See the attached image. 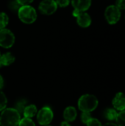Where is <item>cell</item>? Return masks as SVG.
<instances>
[{
    "instance_id": "cell-1",
    "label": "cell",
    "mask_w": 125,
    "mask_h": 126,
    "mask_svg": "<svg viewBox=\"0 0 125 126\" xmlns=\"http://www.w3.org/2000/svg\"><path fill=\"white\" fill-rule=\"evenodd\" d=\"M20 120L21 115L15 109H5L0 115L1 126H18Z\"/></svg>"
},
{
    "instance_id": "cell-2",
    "label": "cell",
    "mask_w": 125,
    "mask_h": 126,
    "mask_svg": "<svg viewBox=\"0 0 125 126\" xmlns=\"http://www.w3.org/2000/svg\"><path fill=\"white\" fill-rule=\"evenodd\" d=\"M99 104V100L93 94H86L81 96L78 100V108L83 112L91 113L94 111Z\"/></svg>"
},
{
    "instance_id": "cell-3",
    "label": "cell",
    "mask_w": 125,
    "mask_h": 126,
    "mask_svg": "<svg viewBox=\"0 0 125 126\" xmlns=\"http://www.w3.org/2000/svg\"><path fill=\"white\" fill-rule=\"evenodd\" d=\"M17 13L20 21L26 24H31L37 19V12L30 4L21 6Z\"/></svg>"
},
{
    "instance_id": "cell-4",
    "label": "cell",
    "mask_w": 125,
    "mask_h": 126,
    "mask_svg": "<svg viewBox=\"0 0 125 126\" xmlns=\"http://www.w3.org/2000/svg\"><path fill=\"white\" fill-rule=\"evenodd\" d=\"M15 41V35L11 30L7 28L0 30V47L9 49L13 46Z\"/></svg>"
},
{
    "instance_id": "cell-5",
    "label": "cell",
    "mask_w": 125,
    "mask_h": 126,
    "mask_svg": "<svg viewBox=\"0 0 125 126\" xmlns=\"http://www.w3.org/2000/svg\"><path fill=\"white\" fill-rule=\"evenodd\" d=\"M105 17L109 24H116L120 20L121 10L116 5H110L105 9Z\"/></svg>"
},
{
    "instance_id": "cell-6",
    "label": "cell",
    "mask_w": 125,
    "mask_h": 126,
    "mask_svg": "<svg viewBox=\"0 0 125 126\" xmlns=\"http://www.w3.org/2000/svg\"><path fill=\"white\" fill-rule=\"evenodd\" d=\"M53 111L49 107L42 108L37 114V120L41 126L49 125L53 119Z\"/></svg>"
},
{
    "instance_id": "cell-7",
    "label": "cell",
    "mask_w": 125,
    "mask_h": 126,
    "mask_svg": "<svg viewBox=\"0 0 125 126\" xmlns=\"http://www.w3.org/2000/svg\"><path fill=\"white\" fill-rule=\"evenodd\" d=\"M57 7L55 0H42L38 5L39 11L42 14L47 16L55 13L57 10Z\"/></svg>"
},
{
    "instance_id": "cell-8",
    "label": "cell",
    "mask_w": 125,
    "mask_h": 126,
    "mask_svg": "<svg viewBox=\"0 0 125 126\" xmlns=\"http://www.w3.org/2000/svg\"><path fill=\"white\" fill-rule=\"evenodd\" d=\"M112 104L113 109L122 111L125 110V94L122 92H118L113 99Z\"/></svg>"
},
{
    "instance_id": "cell-9",
    "label": "cell",
    "mask_w": 125,
    "mask_h": 126,
    "mask_svg": "<svg viewBox=\"0 0 125 126\" xmlns=\"http://www.w3.org/2000/svg\"><path fill=\"white\" fill-rule=\"evenodd\" d=\"M71 5L74 10L85 12L91 5V0H71Z\"/></svg>"
},
{
    "instance_id": "cell-10",
    "label": "cell",
    "mask_w": 125,
    "mask_h": 126,
    "mask_svg": "<svg viewBox=\"0 0 125 126\" xmlns=\"http://www.w3.org/2000/svg\"><path fill=\"white\" fill-rule=\"evenodd\" d=\"M77 24L83 28L88 27L91 24V18L86 12H80L76 17Z\"/></svg>"
},
{
    "instance_id": "cell-11",
    "label": "cell",
    "mask_w": 125,
    "mask_h": 126,
    "mask_svg": "<svg viewBox=\"0 0 125 126\" xmlns=\"http://www.w3.org/2000/svg\"><path fill=\"white\" fill-rule=\"evenodd\" d=\"M77 110L73 106L67 107L63 111V117L66 122H73L77 117Z\"/></svg>"
},
{
    "instance_id": "cell-12",
    "label": "cell",
    "mask_w": 125,
    "mask_h": 126,
    "mask_svg": "<svg viewBox=\"0 0 125 126\" xmlns=\"http://www.w3.org/2000/svg\"><path fill=\"white\" fill-rule=\"evenodd\" d=\"M15 56L11 52H6L1 55L0 57V67L4 66H9L15 61Z\"/></svg>"
},
{
    "instance_id": "cell-13",
    "label": "cell",
    "mask_w": 125,
    "mask_h": 126,
    "mask_svg": "<svg viewBox=\"0 0 125 126\" xmlns=\"http://www.w3.org/2000/svg\"><path fill=\"white\" fill-rule=\"evenodd\" d=\"M23 114L24 117L32 118L37 114V107L35 105H29L24 108Z\"/></svg>"
},
{
    "instance_id": "cell-14",
    "label": "cell",
    "mask_w": 125,
    "mask_h": 126,
    "mask_svg": "<svg viewBox=\"0 0 125 126\" xmlns=\"http://www.w3.org/2000/svg\"><path fill=\"white\" fill-rule=\"evenodd\" d=\"M118 112L116 109L112 108H108L104 111V117L106 120L110 121L116 120Z\"/></svg>"
},
{
    "instance_id": "cell-15",
    "label": "cell",
    "mask_w": 125,
    "mask_h": 126,
    "mask_svg": "<svg viewBox=\"0 0 125 126\" xmlns=\"http://www.w3.org/2000/svg\"><path fill=\"white\" fill-rule=\"evenodd\" d=\"M9 23V17L7 13L0 12V30L6 28Z\"/></svg>"
},
{
    "instance_id": "cell-16",
    "label": "cell",
    "mask_w": 125,
    "mask_h": 126,
    "mask_svg": "<svg viewBox=\"0 0 125 126\" xmlns=\"http://www.w3.org/2000/svg\"><path fill=\"white\" fill-rule=\"evenodd\" d=\"M21 4L16 1V0H10L7 3V7L8 8L12 11V12H18L19 8L21 7Z\"/></svg>"
},
{
    "instance_id": "cell-17",
    "label": "cell",
    "mask_w": 125,
    "mask_h": 126,
    "mask_svg": "<svg viewBox=\"0 0 125 126\" xmlns=\"http://www.w3.org/2000/svg\"><path fill=\"white\" fill-rule=\"evenodd\" d=\"M116 122L118 126H125V110L118 113Z\"/></svg>"
},
{
    "instance_id": "cell-18",
    "label": "cell",
    "mask_w": 125,
    "mask_h": 126,
    "mask_svg": "<svg viewBox=\"0 0 125 126\" xmlns=\"http://www.w3.org/2000/svg\"><path fill=\"white\" fill-rule=\"evenodd\" d=\"M7 103V99L5 96V94L0 91V111H3L5 109Z\"/></svg>"
},
{
    "instance_id": "cell-19",
    "label": "cell",
    "mask_w": 125,
    "mask_h": 126,
    "mask_svg": "<svg viewBox=\"0 0 125 126\" xmlns=\"http://www.w3.org/2000/svg\"><path fill=\"white\" fill-rule=\"evenodd\" d=\"M18 126H35V123L30 119V118H26L24 117V119L21 120Z\"/></svg>"
},
{
    "instance_id": "cell-20",
    "label": "cell",
    "mask_w": 125,
    "mask_h": 126,
    "mask_svg": "<svg viewBox=\"0 0 125 126\" xmlns=\"http://www.w3.org/2000/svg\"><path fill=\"white\" fill-rule=\"evenodd\" d=\"M86 125L87 126H102V123H101V122L99 120H97V119H96V118H93V117H91L89 120H88V122L86 123Z\"/></svg>"
},
{
    "instance_id": "cell-21",
    "label": "cell",
    "mask_w": 125,
    "mask_h": 126,
    "mask_svg": "<svg viewBox=\"0 0 125 126\" xmlns=\"http://www.w3.org/2000/svg\"><path fill=\"white\" fill-rule=\"evenodd\" d=\"M57 7H68L71 2V0H55Z\"/></svg>"
},
{
    "instance_id": "cell-22",
    "label": "cell",
    "mask_w": 125,
    "mask_h": 126,
    "mask_svg": "<svg viewBox=\"0 0 125 126\" xmlns=\"http://www.w3.org/2000/svg\"><path fill=\"white\" fill-rule=\"evenodd\" d=\"M91 117H91V114L88 113V112H83V114H81V120H82L83 123H84V124H86Z\"/></svg>"
},
{
    "instance_id": "cell-23",
    "label": "cell",
    "mask_w": 125,
    "mask_h": 126,
    "mask_svg": "<svg viewBox=\"0 0 125 126\" xmlns=\"http://www.w3.org/2000/svg\"><path fill=\"white\" fill-rule=\"evenodd\" d=\"M116 6L120 10H125V0H116Z\"/></svg>"
},
{
    "instance_id": "cell-24",
    "label": "cell",
    "mask_w": 125,
    "mask_h": 126,
    "mask_svg": "<svg viewBox=\"0 0 125 126\" xmlns=\"http://www.w3.org/2000/svg\"><path fill=\"white\" fill-rule=\"evenodd\" d=\"M21 6L22 5H28L30 4L34 0H16Z\"/></svg>"
},
{
    "instance_id": "cell-25",
    "label": "cell",
    "mask_w": 125,
    "mask_h": 126,
    "mask_svg": "<svg viewBox=\"0 0 125 126\" xmlns=\"http://www.w3.org/2000/svg\"><path fill=\"white\" fill-rule=\"evenodd\" d=\"M4 86V80L1 75H0V89H2V87Z\"/></svg>"
},
{
    "instance_id": "cell-26",
    "label": "cell",
    "mask_w": 125,
    "mask_h": 126,
    "mask_svg": "<svg viewBox=\"0 0 125 126\" xmlns=\"http://www.w3.org/2000/svg\"><path fill=\"white\" fill-rule=\"evenodd\" d=\"M118 126L116 125V123H105L104 126Z\"/></svg>"
},
{
    "instance_id": "cell-27",
    "label": "cell",
    "mask_w": 125,
    "mask_h": 126,
    "mask_svg": "<svg viewBox=\"0 0 125 126\" xmlns=\"http://www.w3.org/2000/svg\"><path fill=\"white\" fill-rule=\"evenodd\" d=\"M60 126H70V124H69L68 122H66V121H64V122H62V123H61Z\"/></svg>"
},
{
    "instance_id": "cell-28",
    "label": "cell",
    "mask_w": 125,
    "mask_h": 126,
    "mask_svg": "<svg viewBox=\"0 0 125 126\" xmlns=\"http://www.w3.org/2000/svg\"><path fill=\"white\" fill-rule=\"evenodd\" d=\"M0 57H1V53H0Z\"/></svg>"
},
{
    "instance_id": "cell-29",
    "label": "cell",
    "mask_w": 125,
    "mask_h": 126,
    "mask_svg": "<svg viewBox=\"0 0 125 126\" xmlns=\"http://www.w3.org/2000/svg\"></svg>"
}]
</instances>
